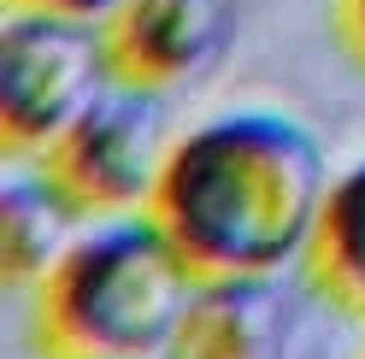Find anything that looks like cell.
<instances>
[{
    "label": "cell",
    "mask_w": 365,
    "mask_h": 359,
    "mask_svg": "<svg viewBox=\"0 0 365 359\" xmlns=\"http://www.w3.org/2000/svg\"><path fill=\"white\" fill-rule=\"evenodd\" d=\"M324 142L289 112H224L177 136L153 189L195 277H283L307 259L330 194Z\"/></svg>",
    "instance_id": "cell-1"
},
{
    "label": "cell",
    "mask_w": 365,
    "mask_h": 359,
    "mask_svg": "<svg viewBox=\"0 0 365 359\" xmlns=\"http://www.w3.org/2000/svg\"><path fill=\"white\" fill-rule=\"evenodd\" d=\"M195 271L153 212L95 218L30 295L41 359H165Z\"/></svg>",
    "instance_id": "cell-2"
},
{
    "label": "cell",
    "mask_w": 365,
    "mask_h": 359,
    "mask_svg": "<svg viewBox=\"0 0 365 359\" xmlns=\"http://www.w3.org/2000/svg\"><path fill=\"white\" fill-rule=\"evenodd\" d=\"M171 147L177 136L165 118V95L106 83L83 106V118L30 165L48 171L83 218H124V212L153 207Z\"/></svg>",
    "instance_id": "cell-3"
},
{
    "label": "cell",
    "mask_w": 365,
    "mask_h": 359,
    "mask_svg": "<svg viewBox=\"0 0 365 359\" xmlns=\"http://www.w3.org/2000/svg\"><path fill=\"white\" fill-rule=\"evenodd\" d=\"M112 83L106 36L83 18L12 12L0 30V136L12 160H41Z\"/></svg>",
    "instance_id": "cell-4"
},
{
    "label": "cell",
    "mask_w": 365,
    "mask_h": 359,
    "mask_svg": "<svg viewBox=\"0 0 365 359\" xmlns=\"http://www.w3.org/2000/svg\"><path fill=\"white\" fill-rule=\"evenodd\" d=\"M112 83L171 95L200 77L236 36V0H124L101 24Z\"/></svg>",
    "instance_id": "cell-5"
},
{
    "label": "cell",
    "mask_w": 365,
    "mask_h": 359,
    "mask_svg": "<svg viewBox=\"0 0 365 359\" xmlns=\"http://www.w3.org/2000/svg\"><path fill=\"white\" fill-rule=\"evenodd\" d=\"M289 295L277 277H200L165 359H277Z\"/></svg>",
    "instance_id": "cell-6"
},
{
    "label": "cell",
    "mask_w": 365,
    "mask_h": 359,
    "mask_svg": "<svg viewBox=\"0 0 365 359\" xmlns=\"http://www.w3.org/2000/svg\"><path fill=\"white\" fill-rule=\"evenodd\" d=\"M83 212L65 200V189L53 183L41 165H24L6 177L0 194V265H6V288H36L48 283V271L71 254V241Z\"/></svg>",
    "instance_id": "cell-7"
},
{
    "label": "cell",
    "mask_w": 365,
    "mask_h": 359,
    "mask_svg": "<svg viewBox=\"0 0 365 359\" xmlns=\"http://www.w3.org/2000/svg\"><path fill=\"white\" fill-rule=\"evenodd\" d=\"M307 283L336 312L365 324V160L348 165L324 194L312 248H307Z\"/></svg>",
    "instance_id": "cell-8"
},
{
    "label": "cell",
    "mask_w": 365,
    "mask_h": 359,
    "mask_svg": "<svg viewBox=\"0 0 365 359\" xmlns=\"http://www.w3.org/2000/svg\"><path fill=\"white\" fill-rule=\"evenodd\" d=\"M124 0H12V12H53V18H83V24H106Z\"/></svg>",
    "instance_id": "cell-9"
},
{
    "label": "cell",
    "mask_w": 365,
    "mask_h": 359,
    "mask_svg": "<svg viewBox=\"0 0 365 359\" xmlns=\"http://www.w3.org/2000/svg\"><path fill=\"white\" fill-rule=\"evenodd\" d=\"M336 36L354 65H365V0H336Z\"/></svg>",
    "instance_id": "cell-10"
}]
</instances>
